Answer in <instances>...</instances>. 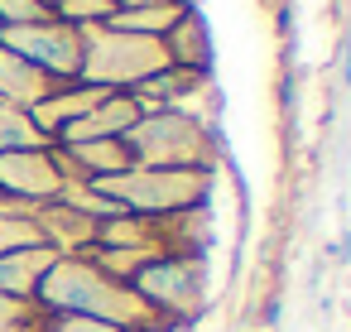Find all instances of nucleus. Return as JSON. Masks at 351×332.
Listing matches in <instances>:
<instances>
[{
    "instance_id": "obj_18",
    "label": "nucleus",
    "mask_w": 351,
    "mask_h": 332,
    "mask_svg": "<svg viewBox=\"0 0 351 332\" xmlns=\"http://www.w3.org/2000/svg\"><path fill=\"white\" fill-rule=\"evenodd\" d=\"M25 246H44V241H39L34 217H29V212H10V217H0V255L25 250Z\"/></svg>"
},
{
    "instance_id": "obj_13",
    "label": "nucleus",
    "mask_w": 351,
    "mask_h": 332,
    "mask_svg": "<svg viewBox=\"0 0 351 332\" xmlns=\"http://www.w3.org/2000/svg\"><path fill=\"white\" fill-rule=\"evenodd\" d=\"M164 49H169V63L173 68H183V73H202L207 78V68H212V44H207V25H202V15L188 5V15L164 34Z\"/></svg>"
},
{
    "instance_id": "obj_21",
    "label": "nucleus",
    "mask_w": 351,
    "mask_h": 332,
    "mask_svg": "<svg viewBox=\"0 0 351 332\" xmlns=\"http://www.w3.org/2000/svg\"><path fill=\"white\" fill-rule=\"evenodd\" d=\"M39 5H49V15H53V5H58V0H39Z\"/></svg>"
},
{
    "instance_id": "obj_5",
    "label": "nucleus",
    "mask_w": 351,
    "mask_h": 332,
    "mask_svg": "<svg viewBox=\"0 0 351 332\" xmlns=\"http://www.w3.org/2000/svg\"><path fill=\"white\" fill-rule=\"evenodd\" d=\"M135 294L154 308L159 322H188L202 313V255H164V260H149L135 279Z\"/></svg>"
},
{
    "instance_id": "obj_3",
    "label": "nucleus",
    "mask_w": 351,
    "mask_h": 332,
    "mask_svg": "<svg viewBox=\"0 0 351 332\" xmlns=\"http://www.w3.org/2000/svg\"><path fill=\"white\" fill-rule=\"evenodd\" d=\"M169 63L164 39H145V34H121L111 25H92L82 29V68L77 82L101 87V92H135L149 78H159Z\"/></svg>"
},
{
    "instance_id": "obj_10",
    "label": "nucleus",
    "mask_w": 351,
    "mask_h": 332,
    "mask_svg": "<svg viewBox=\"0 0 351 332\" xmlns=\"http://www.w3.org/2000/svg\"><path fill=\"white\" fill-rule=\"evenodd\" d=\"M145 111H140V102L130 97V92H106L82 121H73L63 135H58V145H82V140H121L135 121H140Z\"/></svg>"
},
{
    "instance_id": "obj_2",
    "label": "nucleus",
    "mask_w": 351,
    "mask_h": 332,
    "mask_svg": "<svg viewBox=\"0 0 351 332\" xmlns=\"http://www.w3.org/2000/svg\"><path fill=\"white\" fill-rule=\"evenodd\" d=\"M125 150L135 169H197L212 174L217 164V130L188 111H145L125 130Z\"/></svg>"
},
{
    "instance_id": "obj_11",
    "label": "nucleus",
    "mask_w": 351,
    "mask_h": 332,
    "mask_svg": "<svg viewBox=\"0 0 351 332\" xmlns=\"http://www.w3.org/2000/svg\"><path fill=\"white\" fill-rule=\"evenodd\" d=\"M53 87H63V82H53L49 73H39L34 63H25L20 54H10V49H0V106H15V111H34Z\"/></svg>"
},
{
    "instance_id": "obj_1",
    "label": "nucleus",
    "mask_w": 351,
    "mask_h": 332,
    "mask_svg": "<svg viewBox=\"0 0 351 332\" xmlns=\"http://www.w3.org/2000/svg\"><path fill=\"white\" fill-rule=\"evenodd\" d=\"M49 313H73V318H97V322H116L125 332H164V322L154 318V308L135 294V284L111 279L106 270H97L87 255H58L34 294Z\"/></svg>"
},
{
    "instance_id": "obj_12",
    "label": "nucleus",
    "mask_w": 351,
    "mask_h": 332,
    "mask_svg": "<svg viewBox=\"0 0 351 332\" xmlns=\"http://www.w3.org/2000/svg\"><path fill=\"white\" fill-rule=\"evenodd\" d=\"M53 260H58V250H49V246H25V250L0 255V294L5 298H34Z\"/></svg>"
},
{
    "instance_id": "obj_14",
    "label": "nucleus",
    "mask_w": 351,
    "mask_h": 332,
    "mask_svg": "<svg viewBox=\"0 0 351 332\" xmlns=\"http://www.w3.org/2000/svg\"><path fill=\"white\" fill-rule=\"evenodd\" d=\"M193 0H164V5H145V10H116L106 25L121 34H145V39H164L183 15H188Z\"/></svg>"
},
{
    "instance_id": "obj_8",
    "label": "nucleus",
    "mask_w": 351,
    "mask_h": 332,
    "mask_svg": "<svg viewBox=\"0 0 351 332\" xmlns=\"http://www.w3.org/2000/svg\"><path fill=\"white\" fill-rule=\"evenodd\" d=\"M29 217H34V226H39V241H44L49 250H58V255H87V250L97 246V226H101V222L82 217V212L68 207V202H44V207H34Z\"/></svg>"
},
{
    "instance_id": "obj_6",
    "label": "nucleus",
    "mask_w": 351,
    "mask_h": 332,
    "mask_svg": "<svg viewBox=\"0 0 351 332\" xmlns=\"http://www.w3.org/2000/svg\"><path fill=\"white\" fill-rule=\"evenodd\" d=\"M0 49L20 54L25 63H34L53 82H77V68H82V29L77 25H63L53 15L49 20H34V25L0 29Z\"/></svg>"
},
{
    "instance_id": "obj_4",
    "label": "nucleus",
    "mask_w": 351,
    "mask_h": 332,
    "mask_svg": "<svg viewBox=\"0 0 351 332\" xmlns=\"http://www.w3.org/2000/svg\"><path fill=\"white\" fill-rule=\"evenodd\" d=\"M101 198H111L121 212L135 217H183L207 202L212 174L197 169H125L116 178H92Z\"/></svg>"
},
{
    "instance_id": "obj_19",
    "label": "nucleus",
    "mask_w": 351,
    "mask_h": 332,
    "mask_svg": "<svg viewBox=\"0 0 351 332\" xmlns=\"http://www.w3.org/2000/svg\"><path fill=\"white\" fill-rule=\"evenodd\" d=\"M34 20H49V5H39V0H0V29L34 25Z\"/></svg>"
},
{
    "instance_id": "obj_16",
    "label": "nucleus",
    "mask_w": 351,
    "mask_h": 332,
    "mask_svg": "<svg viewBox=\"0 0 351 332\" xmlns=\"http://www.w3.org/2000/svg\"><path fill=\"white\" fill-rule=\"evenodd\" d=\"M34 145H44L34 121L25 111H15V106H0V154L5 150H34Z\"/></svg>"
},
{
    "instance_id": "obj_9",
    "label": "nucleus",
    "mask_w": 351,
    "mask_h": 332,
    "mask_svg": "<svg viewBox=\"0 0 351 332\" xmlns=\"http://www.w3.org/2000/svg\"><path fill=\"white\" fill-rule=\"evenodd\" d=\"M106 92L101 87H87V82H63V87H53L34 111H29V121H34V130L44 135V145H58V135L73 126V121H82L97 102H101Z\"/></svg>"
},
{
    "instance_id": "obj_7",
    "label": "nucleus",
    "mask_w": 351,
    "mask_h": 332,
    "mask_svg": "<svg viewBox=\"0 0 351 332\" xmlns=\"http://www.w3.org/2000/svg\"><path fill=\"white\" fill-rule=\"evenodd\" d=\"M68 188V169L63 154L53 145H34V150H5L0 154V198L15 207H44L58 202Z\"/></svg>"
},
{
    "instance_id": "obj_15",
    "label": "nucleus",
    "mask_w": 351,
    "mask_h": 332,
    "mask_svg": "<svg viewBox=\"0 0 351 332\" xmlns=\"http://www.w3.org/2000/svg\"><path fill=\"white\" fill-rule=\"evenodd\" d=\"M49 308L39 298H5L0 294V332H44Z\"/></svg>"
},
{
    "instance_id": "obj_20",
    "label": "nucleus",
    "mask_w": 351,
    "mask_h": 332,
    "mask_svg": "<svg viewBox=\"0 0 351 332\" xmlns=\"http://www.w3.org/2000/svg\"><path fill=\"white\" fill-rule=\"evenodd\" d=\"M44 332H125L116 322H97V318H73V313H49Z\"/></svg>"
},
{
    "instance_id": "obj_17",
    "label": "nucleus",
    "mask_w": 351,
    "mask_h": 332,
    "mask_svg": "<svg viewBox=\"0 0 351 332\" xmlns=\"http://www.w3.org/2000/svg\"><path fill=\"white\" fill-rule=\"evenodd\" d=\"M116 15L111 0H58L53 5V20L63 25H77V29H92V25H106Z\"/></svg>"
}]
</instances>
